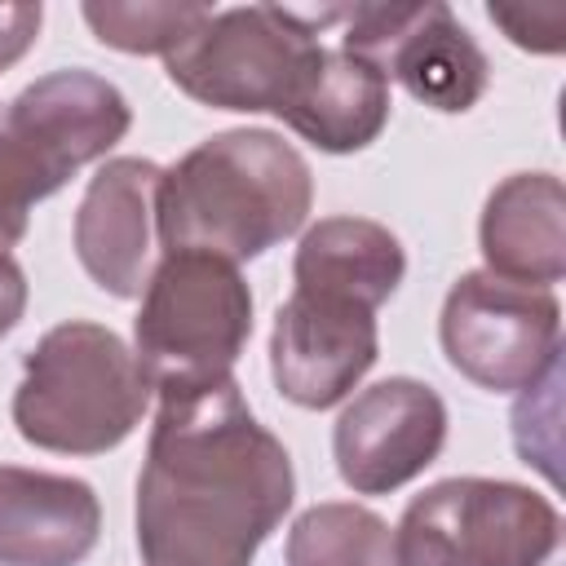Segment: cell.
Masks as SVG:
<instances>
[{"label": "cell", "mask_w": 566, "mask_h": 566, "mask_svg": "<svg viewBox=\"0 0 566 566\" xmlns=\"http://www.w3.org/2000/svg\"><path fill=\"white\" fill-rule=\"evenodd\" d=\"M292 495V455L256 424L234 376L159 389L137 478V548L146 566H252Z\"/></svg>", "instance_id": "1"}, {"label": "cell", "mask_w": 566, "mask_h": 566, "mask_svg": "<svg viewBox=\"0 0 566 566\" xmlns=\"http://www.w3.org/2000/svg\"><path fill=\"white\" fill-rule=\"evenodd\" d=\"M314 203L310 164L270 128H230L186 150L159 181L164 252H208L230 265L296 234Z\"/></svg>", "instance_id": "2"}, {"label": "cell", "mask_w": 566, "mask_h": 566, "mask_svg": "<svg viewBox=\"0 0 566 566\" xmlns=\"http://www.w3.org/2000/svg\"><path fill=\"white\" fill-rule=\"evenodd\" d=\"M137 354L102 323L49 327L22 363L13 389V424L40 451L102 455L119 447L150 402Z\"/></svg>", "instance_id": "3"}, {"label": "cell", "mask_w": 566, "mask_h": 566, "mask_svg": "<svg viewBox=\"0 0 566 566\" xmlns=\"http://www.w3.org/2000/svg\"><path fill=\"white\" fill-rule=\"evenodd\" d=\"M128 124V97L80 66L49 71L9 102L0 119V256L27 234L31 203L124 142Z\"/></svg>", "instance_id": "4"}, {"label": "cell", "mask_w": 566, "mask_h": 566, "mask_svg": "<svg viewBox=\"0 0 566 566\" xmlns=\"http://www.w3.org/2000/svg\"><path fill=\"white\" fill-rule=\"evenodd\" d=\"M252 336L243 274L208 252H164L133 318L137 363L155 389L226 380Z\"/></svg>", "instance_id": "5"}, {"label": "cell", "mask_w": 566, "mask_h": 566, "mask_svg": "<svg viewBox=\"0 0 566 566\" xmlns=\"http://www.w3.org/2000/svg\"><path fill=\"white\" fill-rule=\"evenodd\" d=\"M336 22L327 9L248 4L208 13V22L164 57L168 80L217 111H274L287 102L301 66L323 44L318 31Z\"/></svg>", "instance_id": "6"}, {"label": "cell", "mask_w": 566, "mask_h": 566, "mask_svg": "<svg viewBox=\"0 0 566 566\" xmlns=\"http://www.w3.org/2000/svg\"><path fill=\"white\" fill-rule=\"evenodd\" d=\"M394 544L398 566H539L562 548V517L522 482L447 478L402 509Z\"/></svg>", "instance_id": "7"}, {"label": "cell", "mask_w": 566, "mask_h": 566, "mask_svg": "<svg viewBox=\"0 0 566 566\" xmlns=\"http://www.w3.org/2000/svg\"><path fill=\"white\" fill-rule=\"evenodd\" d=\"M447 363L491 394L539 385L562 354V305L553 287L509 283L491 270H469L451 283L438 318Z\"/></svg>", "instance_id": "8"}, {"label": "cell", "mask_w": 566, "mask_h": 566, "mask_svg": "<svg viewBox=\"0 0 566 566\" xmlns=\"http://www.w3.org/2000/svg\"><path fill=\"white\" fill-rule=\"evenodd\" d=\"M340 49L394 75L416 102L442 115H464L491 80L486 53L438 0L424 4H336Z\"/></svg>", "instance_id": "9"}, {"label": "cell", "mask_w": 566, "mask_h": 566, "mask_svg": "<svg viewBox=\"0 0 566 566\" xmlns=\"http://www.w3.org/2000/svg\"><path fill=\"white\" fill-rule=\"evenodd\" d=\"M447 442V402L411 376H389L336 416V473L358 495H389L420 478Z\"/></svg>", "instance_id": "10"}, {"label": "cell", "mask_w": 566, "mask_h": 566, "mask_svg": "<svg viewBox=\"0 0 566 566\" xmlns=\"http://www.w3.org/2000/svg\"><path fill=\"white\" fill-rule=\"evenodd\" d=\"M376 354H380L376 310L349 296L296 287L274 314L270 376L279 394L296 407L310 411L336 407L371 371Z\"/></svg>", "instance_id": "11"}, {"label": "cell", "mask_w": 566, "mask_h": 566, "mask_svg": "<svg viewBox=\"0 0 566 566\" xmlns=\"http://www.w3.org/2000/svg\"><path fill=\"white\" fill-rule=\"evenodd\" d=\"M164 168L137 155L106 159L88 181L75 212V256L84 274L111 296H142L159 252V203Z\"/></svg>", "instance_id": "12"}, {"label": "cell", "mask_w": 566, "mask_h": 566, "mask_svg": "<svg viewBox=\"0 0 566 566\" xmlns=\"http://www.w3.org/2000/svg\"><path fill=\"white\" fill-rule=\"evenodd\" d=\"M102 535L84 478L0 464V566H80Z\"/></svg>", "instance_id": "13"}, {"label": "cell", "mask_w": 566, "mask_h": 566, "mask_svg": "<svg viewBox=\"0 0 566 566\" xmlns=\"http://www.w3.org/2000/svg\"><path fill=\"white\" fill-rule=\"evenodd\" d=\"M279 119L327 155H354L389 124V80L371 62L318 44L279 106Z\"/></svg>", "instance_id": "14"}, {"label": "cell", "mask_w": 566, "mask_h": 566, "mask_svg": "<svg viewBox=\"0 0 566 566\" xmlns=\"http://www.w3.org/2000/svg\"><path fill=\"white\" fill-rule=\"evenodd\" d=\"M478 243L486 270L526 283L553 287L566 274V190L553 172H513L504 177L482 208Z\"/></svg>", "instance_id": "15"}, {"label": "cell", "mask_w": 566, "mask_h": 566, "mask_svg": "<svg viewBox=\"0 0 566 566\" xmlns=\"http://www.w3.org/2000/svg\"><path fill=\"white\" fill-rule=\"evenodd\" d=\"M407 274V252L398 234L367 217H323L305 230L292 279L310 292L349 296L367 310H380Z\"/></svg>", "instance_id": "16"}, {"label": "cell", "mask_w": 566, "mask_h": 566, "mask_svg": "<svg viewBox=\"0 0 566 566\" xmlns=\"http://www.w3.org/2000/svg\"><path fill=\"white\" fill-rule=\"evenodd\" d=\"M287 566H398V544L380 513L323 500L292 522Z\"/></svg>", "instance_id": "17"}, {"label": "cell", "mask_w": 566, "mask_h": 566, "mask_svg": "<svg viewBox=\"0 0 566 566\" xmlns=\"http://www.w3.org/2000/svg\"><path fill=\"white\" fill-rule=\"evenodd\" d=\"M88 31L119 49V53H172L177 44H186L203 22H208V4H119V0H88L84 9Z\"/></svg>", "instance_id": "18"}, {"label": "cell", "mask_w": 566, "mask_h": 566, "mask_svg": "<svg viewBox=\"0 0 566 566\" xmlns=\"http://www.w3.org/2000/svg\"><path fill=\"white\" fill-rule=\"evenodd\" d=\"M486 13L495 27H504V35L517 49L562 53V44H566V9L562 4H486Z\"/></svg>", "instance_id": "19"}, {"label": "cell", "mask_w": 566, "mask_h": 566, "mask_svg": "<svg viewBox=\"0 0 566 566\" xmlns=\"http://www.w3.org/2000/svg\"><path fill=\"white\" fill-rule=\"evenodd\" d=\"M44 9L40 4H0V71L13 66L40 35Z\"/></svg>", "instance_id": "20"}, {"label": "cell", "mask_w": 566, "mask_h": 566, "mask_svg": "<svg viewBox=\"0 0 566 566\" xmlns=\"http://www.w3.org/2000/svg\"><path fill=\"white\" fill-rule=\"evenodd\" d=\"M22 310H27V274L13 256H0V336L13 332Z\"/></svg>", "instance_id": "21"}, {"label": "cell", "mask_w": 566, "mask_h": 566, "mask_svg": "<svg viewBox=\"0 0 566 566\" xmlns=\"http://www.w3.org/2000/svg\"><path fill=\"white\" fill-rule=\"evenodd\" d=\"M539 566H562V548H557V553H548V557H544Z\"/></svg>", "instance_id": "22"}]
</instances>
